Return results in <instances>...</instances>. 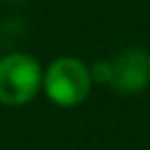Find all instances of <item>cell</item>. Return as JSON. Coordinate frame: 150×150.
I'll return each instance as SVG.
<instances>
[{
  "mask_svg": "<svg viewBox=\"0 0 150 150\" xmlns=\"http://www.w3.org/2000/svg\"><path fill=\"white\" fill-rule=\"evenodd\" d=\"M94 77H91V68L75 59V56H61L54 59L45 75H42V89L49 96L52 103L61 105V108H75L80 105L89 91H91Z\"/></svg>",
  "mask_w": 150,
  "mask_h": 150,
  "instance_id": "cell-1",
  "label": "cell"
},
{
  "mask_svg": "<svg viewBox=\"0 0 150 150\" xmlns=\"http://www.w3.org/2000/svg\"><path fill=\"white\" fill-rule=\"evenodd\" d=\"M42 68L35 56L26 52H9L0 59V103L21 108L30 103L42 89Z\"/></svg>",
  "mask_w": 150,
  "mask_h": 150,
  "instance_id": "cell-2",
  "label": "cell"
},
{
  "mask_svg": "<svg viewBox=\"0 0 150 150\" xmlns=\"http://www.w3.org/2000/svg\"><path fill=\"white\" fill-rule=\"evenodd\" d=\"M108 82L120 94H138L150 87V52L145 47H127L105 61Z\"/></svg>",
  "mask_w": 150,
  "mask_h": 150,
  "instance_id": "cell-3",
  "label": "cell"
},
{
  "mask_svg": "<svg viewBox=\"0 0 150 150\" xmlns=\"http://www.w3.org/2000/svg\"><path fill=\"white\" fill-rule=\"evenodd\" d=\"M26 38V21L21 16H5L0 21V45L14 47Z\"/></svg>",
  "mask_w": 150,
  "mask_h": 150,
  "instance_id": "cell-4",
  "label": "cell"
},
{
  "mask_svg": "<svg viewBox=\"0 0 150 150\" xmlns=\"http://www.w3.org/2000/svg\"><path fill=\"white\" fill-rule=\"evenodd\" d=\"M2 2H7V5H23V2H28V0H2Z\"/></svg>",
  "mask_w": 150,
  "mask_h": 150,
  "instance_id": "cell-5",
  "label": "cell"
}]
</instances>
